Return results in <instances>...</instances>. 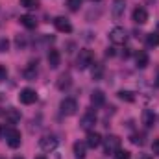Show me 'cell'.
I'll return each instance as SVG.
<instances>
[{"label": "cell", "instance_id": "10", "mask_svg": "<svg viewBox=\"0 0 159 159\" xmlns=\"http://www.w3.org/2000/svg\"><path fill=\"white\" fill-rule=\"evenodd\" d=\"M126 11V0H113V6H111V13L115 19H120Z\"/></svg>", "mask_w": 159, "mask_h": 159}, {"label": "cell", "instance_id": "24", "mask_svg": "<svg viewBox=\"0 0 159 159\" xmlns=\"http://www.w3.org/2000/svg\"><path fill=\"white\" fill-rule=\"evenodd\" d=\"M91 74H93V78L94 80H100L102 78V74H104V67H102V65H94L93 70H91Z\"/></svg>", "mask_w": 159, "mask_h": 159}, {"label": "cell", "instance_id": "19", "mask_svg": "<svg viewBox=\"0 0 159 159\" xmlns=\"http://www.w3.org/2000/svg\"><path fill=\"white\" fill-rule=\"evenodd\" d=\"M135 63H137L139 69H144V67L148 65V54H146V52H139V54L135 56Z\"/></svg>", "mask_w": 159, "mask_h": 159}, {"label": "cell", "instance_id": "36", "mask_svg": "<svg viewBox=\"0 0 159 159\" xmlns=\"http://www.w3.org/2000/svg\"><path fill=\"white\" fill-rule=\"evenodd\" d=\"M15 159H22V157H15Z\"/></svg>", "mask_w": 159, "mask_h": 159}, {"label": "cell", "instance_id": "30", "mask_svg": "<svg viewBox=\"0 0 159 159\" xmlns=\"http://www.w3.org/2000/svg\"><path fill=\"white\" fill-rule=\"evenodd\" d=\"M15 43H17V46H19V48H24V46H26V37H24V35H17Z\"/></svg>", "mask_w": 159, "mask_h": 159}, {"label": "cell", "instance_id": "34", "mask_svg": "<svg viewBox=\"0 0 159 159\" xmlns=\"http://www.w3.org/2000/svg\"><path fill=\"white\" fill-rule=\"evenodd\" d=\"M156 85H157V87H159V76H157V81H156Z\"/></svg>", "mask_w": 159, "mask_h": 159}, {"label": "cell", "instance_id": "7", "mask_svg": "<svg viewBox=\"0 0 159 159\" xmlns=\"http://www.w3.org/2000/svg\"><path fill=\"white\" fill-rule=\"evenodd\" d=\"M94 124H96V115H94V111H87V113L81 117V120H80V126H81L83 129H87V131H93Z\"/></svg>", "mask_w": 159, "mask_h": 159}, {"label": "cell", "instance_id": "23", "mask_svg": "<svg viewBox=\"0 0 159 159\" xmlns=\"http://www.w3.org/2000/svg\"><path fill=\"white\" fill-rule=\"evenodd\" d=\"M20 6H24L28 9H37L39 7V0H20Z\"/></svg>", "mask_w": 159, "mask_h": 159}, {"label": "cell", "instance_id": "28", "mask_svg": "<svg viewBox=\"0 0 159 159\" xmlns=\"http://www.w3.org/2000/svg\"><path fill=\"white\" fill-rule=\"evenodd\" d=\"M113 156H115V159H129V152H128V150H120L119 148Z\"/></svg>", "mask_w": 159, "mask_h": 159}, {"label": "cell", "instance_id": "32", "mask_svg": "<svg viewBox=\"0 0 159 159\" xmlns=\"http://www.w3.org/2000/svg\"><path fill=\"white\" fill-rule=\"evenodd\" d=\"M152 148H154V152H156V154H159V139H157V141H154Z\"/></svg>", "mask_w": 159, "mask_h": 159}, {"label": "cell", "instance_id": "5", "mask_svg": "<svg viewBox=\"0 0 159 159\" xmlns=\"http://www.w3.org/2000/svg\"><path fill=\"white\" fill-rule=\"evenodd\" d=\"M119 148H120V139L117 135H107V137L104 139V150H106L107 156H109V154H115Z\"/></svg>", "mask_w": 159, "mask_h": 159}, {"label": "cell", "instance_id": "1", "mask_svg": "<svg viewBox=\"0 0 159 159\" xmlns=\"http://www.w3.org/2000/svg\"><path fill=\"white\" fill-rule=\"evenodd\" d=\"M93 61H94V56H93V52L91 50H80L78 57H76V67H78L80 70H85V69H89L91 65H93Z\"/></svg>", "mask_w": 159, "mask_h": 159}, {"label": "cell", "instance_id": "18", "mask_svg": "<svg viewBox=\"0 0 159 159\" xmlns=\"http://www.w3.org/2000/svg\"><path fill=\"white\" fill-rule=\"evenodd\" d=\"M85 148L87 144L85 143H74V157L76 159H85Z\"/></svg>", "mask_w": 159, "mask_h": 159}, {"label": "cell", "instance_id": "12", "mask_svg": "<svg viewBox=\"0 0 159 159\" xmlns=\"http://www.w3.org/2000/svg\"><path fill=\"white\" fill-rule=\"evenodd\" d=\"M4 117H6V122L15 124V122H19V120H20V111H19V109H15V107H9V109H6Z\"/></svg>", "mask_w": 159, "mask_h": 159}, {"label": "cell", "instance_id": "26", "mask_svg": "<svg viewBox=\"0 0 159 159\" xmlns=\"http://www.w3.org/2000/svg\"><path fill=\"white\" fill-rule=\"evenodd\" d=\"M119 98L120 100H126V102H133V100H135L129 91H119Z\"/></svg>", "mask_w": 159, "mask_h": 159}, {"label": "cell", "instance_id": "14", "mask_svg": "<svg viewBox=\"0 0 159 159\" xmlns=\"http://www.w3.org/2000/svg\"><path fill=\"white\" fill-rule=\"evenodd\" d=\"M104 102H106V94H104L100 89H96V91L91 94V104H93L94 107H100V106H104Z\"/></svg>", "mask_w": 159, "mask_h": 159}, {"label": "cell", "instance_id": "20", "mask_svg": "<svg viewBox=\"0 0 159 159\" xmlns=\"http://www.w3.org/2000/svg\"><path fill=\"white\" fill-rule=\"evenodd\" d=\"M146 44H148L150 48L159 46V34H157V32H152V34H148V37H146Z\"/></svg>", "mask_w": 159, "mask_h": 159}, {"label": "cell", "instance_id": "2", "mask_svg": "<svg viewBox=\"0 0 159 159\" xmlns=\"http://www.w3.org/2000/svg\"><path fill=\"white\" fill-rule=\"evenodd\" d=\"M4 139H6V143L11 148H19L20 146V133L17 129H13V128H6L4 129Z\"/></svg>", "mask_w": 159, "mask_h": 159}, {"label": "cell", "instance_id": "33", "mask_svg": "<svg viewBox=\"0 0 159 159\" xmlns=\"http://www.w3.org/2000/svg\"><path fill=\"white\" fill-rule=\"evenodd\" d=\"M35 159H46V157H44V156H37Z\"/></svg>", "mask_w": 159, "mask_h": 159}, {"label": "cell", "instance_id": "27", "mask_svg": "<svg viewBox=\"0 0 159 159\" xmlns=\"http://www.w3.org/2000/svg\"><path fill=\"white\" fill-rule=\"evenodd\" d=\"M80 6H81V0H67V7L70 11H78Z\"/></svg>", "mask_w": 159, "mask_h": 159}, {"label": "cell", "instance_id": "16", "mask_svg": "<svg viewBox=\"0 0 159 159\" xmlns=\"http://www.w3.org/2000/svg\"><path fill=\"white\" fill-rule=\"evenodd\" d=\"M100 143H102V137L96 131H89L87 133V146L89 148H96V146H100Z\"/></svg>", "mask_w": 159, "mask_h": 159}, {"label": "cell", "instance_id": "13", "mask_svg": "<svg viewBox=\"0 0 159 159\" xmlns=\"http://www.w3.org/2000/svg\"><path fill=\"white\" fill-rule=\"evenodd\" d=\"M46 59H48L50 69H57V67H59V61H61V56H59V52H57V50H54V48H52V50L48 52V57H46Z\"/></svg>", "mask_w": 159, "mask_h": 159}, {"label": "cell", "instance_id": "22", "mask_svg": "<svg viewBox=\"0 0 159 159\" xmlns=\"http://www.w3.org/2000/svg\"><path fill=\"white\" fill-rule=\"evenodd\" d=\"M69 85H70V76L69 74H61L59 76V81H57V87L59 89H67Z\"/></svg>", "mask_w": 159, "mask_h": 159}, {"label": "cell", "instance_id": "17", "mask_svg": "<svg viewBox=\"0 0 159 159\" xmlns=\"http://www.w3.org/2000/svg\"><path fill=\"white\" fill-rule=\"evenodd\" d=\"M20 24L26 26V28H30V30H34V28L37 26V20H35V17H32V15H22V17H20Z\"/></svg>", "mask_w": 159, "mask_h": 159}, {"label": "cell", "instance_id": "3", "mask_svg": "<svg viewBox=\"0 0 159 159\" xmlns=\"http://www.w3.org/2000/svg\"><path fill=\"white\" fill-rule=\"evenodd\" d=\"M59 109H61V113H63V115L72 117V115H76V111H78V102H76L74 98H65V100L61 102Z\"/></svg>", "mask_w": 159, "mask_h": 159}, {"label": "cell", "instance_id": "4", "mask_svg": "<svg viewBox=\"0 0 159 159\" xmlns=\"http://www.w3.org/2000/svg\"><path fill=\"white\" fill-rule=\"evenodd\" d=\"M109 41L113 43V44H124L126 41H128V32L124 30V28H113L111 32H109Z\"/></svg>", "mask_w": 159, "mask_h": 159}, {"label": "cell", "instance_id": "15", "mask_svg": "<svg viewBox=\"0 0 159 159\" xmlns=\"http://www.w3.org/2000/svg\"><path fill=\"white\" fill-rule=\"evenodd\" d=\"M143 124H144V128H152L156 124V113L152 109H144L143 111Z\"/></svg>", "mask_w": 159, "mask_h": 159}, {"label": "cell", "instance_id": "8", "mask_svg": "<svg viewBox=\"0 0 159 159\" xmlns=\"http://www.w3.org/2000/svg\"><path fill=\"white\" fill-rule=\"evenodd\" d=\"M19 100H20L22 104L30 106V104H34V102L37 100V93H35L34 89L26 87V89H22V91H20V94H19Z\"/></svg>", "mask_w": 159, "mask_h": 159}, {"label": "cell", "instance_id": "21", "mask_svg": "<svg viewBox=\"0 0 159 159\" xmlns=\"http://www.w3.org/2000/svg\"><path fill=\"white\" fill-rule=\"evenodd\" d=\"M35 65H37V63H30V67L24 70V76H26L28 80H34L35 76H37V67H35Z\"/></svg>", "mask_w": 159, "mask_h": 159}, {"label": "cell", "instance_id": "31", "mask_svg": "<svg viewBox=\"0 0 159 159\" xmlns=\"http://www.w3.org/2000/svg\"><path fill=\"white\" fill-rule=\"evenodd\" d=\"M6 78H7V70H6V67L0 65V81H4Z\"/></svg>", "mask_w": 159, "mask_h": 159}, {"label": "cell", "instance_id": "9", "mask_svg": "<svg viewBox=\"0 0 159 159\" xmlns=\"http://www.w3.org/2000/svg\"><path fill=\"white\" fill-rule=\"evenodd\" d=\"M54 26H56L57 32H61V34H70V32H72V24H70V20L65 19V17H57V19L54 20Z\"/></svg>", "mask_w": 159, "mask_h": 159}, {"label": "cell", "instance_id": "11", "mask_svg": "<svg viewBox=\"0 0 159 159\" xmlns=\"http://www.w3.org/2000/svg\"><path fill=\"white\" fill-rule=\"evenodd\" d=\"M133 20H135L137 24H144V22L148 20L146 9H144V7H135V9H133Z\"/></svg>", "mask_w": 159, "mask_h": 159}, {"label": "cell", "instance_id": "35", "mask_svg": "<svg viewBox=\"0 0 159 159\" xmlns=\"http://www.w3.org/2000/svg\"><path fill=\"white\" fill-rule=\"evenodd\" d=\"M91 2H98V0H91Z\"/></svg>", "mask_w": 159, "mask_h": 159}, {"label": "cell", "instance_id": "29", "mask_svg": "<svg viewBox=\"0 0 159 159\" xmlns=\"http://www.w3.org/2000/svg\"><path fill=\"white\" fill-rule=\"evenodd\" d=\"M7 48H9V41L6 37H2L0 39V52H7Z\"/></svg>", "mask_w": 159, "mask_h": 159}, {"label": "cell", "instance_id": "6", "mask_svg": "<svg viewBox=\"0 0 159 159\" xmlns=\"http://www.w3.org/2000/svg\"><path fill=\"white\" fill-rule=\"evenodd\" d=\"M39 146H41L43 152H54L57 148V139L54 135H44L39 141Z\"/></svg>", "mask_w": 159, "mask_h": 159}, {"label": "cell", "instance_id": "25", "mask_svg": "<svg viewBox=\"0 0 159 159\" xmlns=\"http://www.w3.org/2000/svg\"><path fill=\"white\" fill-rule=\"evenodd\" d=\"M129 141H131L133 144H139V146H141V144H144V135H143V133H133Z\"/></svg>", "mask_w": 159, "mask_h": 159}]
</instances>
